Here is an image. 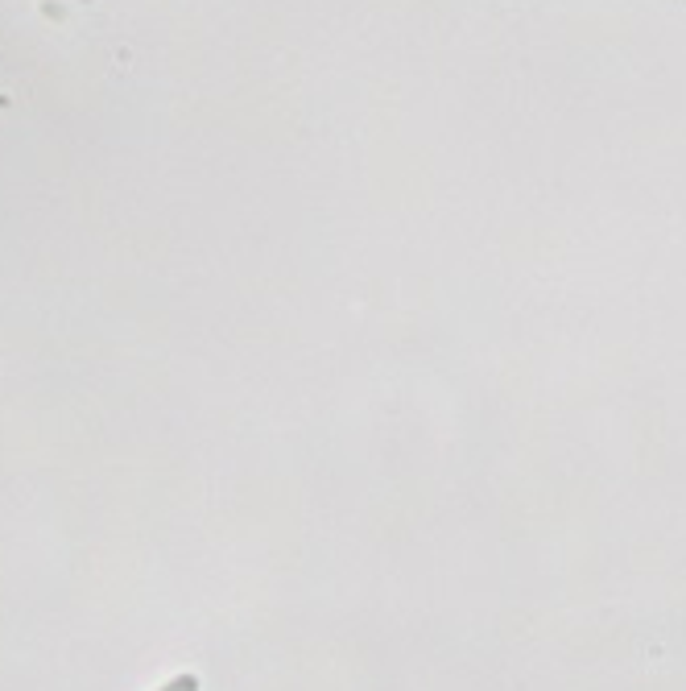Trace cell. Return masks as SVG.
I'll return each mask as SVG.
<instances>
[{
    "label": "cell",
    "instance_id": "cell-1",
    "mask_svg": "<svg viewBox=\"0 0 686 691\" xmlns=\"http://www.w3.org/2000/svg\"><path fill=\"white\" fill-rule=\"evenodd\" d=\"M162 691H199V679H195V675H182V679H174V683L162 687Z\"/></svg>",
    "mask_w": 686,
    "mask_h": 691
}]
</instances>
